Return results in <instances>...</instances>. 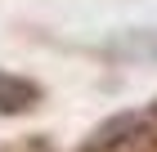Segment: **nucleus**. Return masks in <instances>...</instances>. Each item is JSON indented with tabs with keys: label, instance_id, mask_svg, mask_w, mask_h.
<instances>
[{
	"label": "nucleus",
	"instance_id": "3",
	"mask_svg": "<svg viewBox=\"0 0 157 152\" xmlns=\"http://www.w3.org/2000/svg\"><path fill=\"white\" fill-rule=\"evenodd\" d=\"M153 117H157V112H153Z\"/></svg>",
	"mask_w": 157,
	"mask_h": 152
},
{
	"label": "nucleus",
	"instance_id": "2",
	"mask_svg": "<svg viewBox=\"0 0 157 152\" xmlns=\"http://www.w3.org/2000/svg\"><path fill=\"white\" fill-rule=\"evenodd\" d=\"M36 85L32 81H18V76H5L0 72V112H23V107L36 103Z\"/></svg>",
	"mask_w": 157,
	"mask_h": 152
},
{
	"label": "nucleus",
	"instance_id": "1",
	"mask_svg": "<svg viewBox=\"0 0 157 152\" xmlns=\"http://www.w3.org/2000/svg\"><path fill=\"white\" fill-rule=\"evenodd\" d=\"M144 134H148V117H112L108 125L94 130L85 152H139Z\"/></svg>",
	"mask_w": 157,
	"mask_h": 152
}]
</instances>
